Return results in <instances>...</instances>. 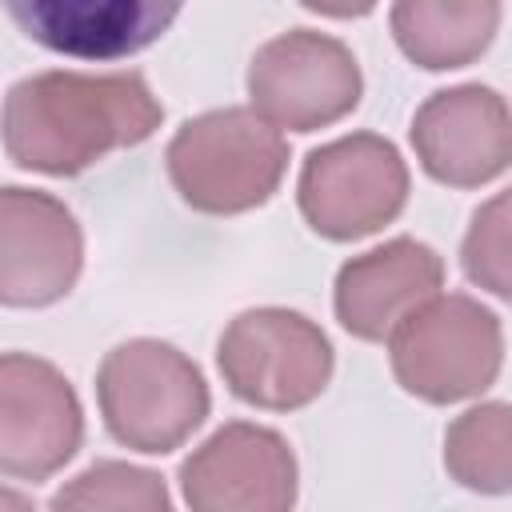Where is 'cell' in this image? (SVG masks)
I'll list each match as a JSON object with an SVG mask.
<instances>
[{
	"label": "cell",
	"mask_w": 512,
	"mask_h": 512,
	"mask_svg": "<svg viewBox=\"0 0 512 512\" xmlns=\"http://www.w3.org/2000/svg\"><path fill=\"white\" fill-rule=\"evenodd\" d=\"M164 120L140 72H36L8 88L4 148L28 172L76 176L116 148L144 144Z\"/></svg>",
	"instance_id": "cell-1"
},
{
	"label": "cell",
	"mask_w": 512,
	"mask_h": 512,
	"mask_svg": "<svg viewBox=\"0 0 512 512\" xmlns=\"http://www.w3.org/2000/svg\"><path fill=\"white\" fill-rule=\"evenodd\" d=\"M164 160L184 204L208 216H236L260 208L280 188L288 144L260 112L216 108L188 120Z\"/></svg>",
	"instance_id": "cell-2"
},
{
	"label": "cell",
	"mask_w": 512,
	"mask_h": 512,
	"mask_svg": "<svg viewBox=\"0 0 512 512\" xmlns=\"http://www.w3.org/2000/svg\"><path fill=\"white\" fill-rule=\"evenodd\" d=\"M96 400L108 432L152 456L180 448L212 404L200 368L164 340L116 344L96 372Z\"/></svg>",
	"instance_id": "cell-3"
},
{
	"label": "cell",
	"mask_w": 512,
	"mask_h": 512,
	"mask_svg": "<svg viewBox=\"0 0 512 512\" xmlns=\"http://www.w3.org/2000/svg\"><path fill=\"white\" fill-rule=\"evenodd\" d=\"M392 372L428 404H456L492 388L504 364V332L492 308L448 292L420 304L392 336Z\"/></svg>",
	"instance_id": "cell-4"
},
{
	"label": "cell",
	"mask_w": 512,
	"mask_h": 512,
	"mask_svg": "<svg viewBox=\"0 0 512 512\" xmlns=\"http://www.w3.org/2000/svg\"><path fill=\"white\" fill-rule=\"evenodd\" d=\"M216 364L232 396L244 404L292 412L328 388L332 344L304 312L248 308L224 328Z\"/></svg>",
	"instance_id": "cell-5"
},
{
	"label": "cell",
	"mask_w": 512,
	"mask_h": 512,
	"mask_svg": "<svg viewBox=\"0 0 512 512\" xmlns=\"http://www.w3.org/2000/svg\"><path fill=\"white\" fill-rule=\"evenodd\" d=\"M296 200L312 232L328 240H360L392 224L408 204V168L392 140L352 132L308 152Z\"/></svg>",
	"instance_id": "cell-6"
},
{
	"label": "cell",
	"mask_w": 512,
	"mask_h": 512,
	"mask_svg": "<svg viewBox=\"0 0 512 512\" xmlns=\"http://www.w3.org/2000/svg\"><path fill=\"white\" fill-rule=\"evenodd\" d=\"M360 64L336 36L292 28L256 48L248 64L252 108L276 128L316 132L360 104Z\"/></svg>",
	"instance_id": "cell-7"
},
{
	"label": "cell",
	"mask_w": 512,
	"mask_h": 512,
	"mask_svg": "<svg viewBox=\"0 0 512 512\" xmlns=\"http://www.w3.org/2000/svg\"><path fill=\"white\" fill-rule=\"evenodd\" d=\"M84 440V412L64 380L40 356L8 352L0 360V472L44 480L64 468Z\"/></svg>",
	"instance_id": "cell-8"
},
{
	"label": "cell",
	"mask_w": 512,
	"mask_h": 512,
	"mask_svg": "<svg viewBox=\"0 0 512 512\" xmlns=\"http://www.w3.org/2000/svg\"><path fill=\"white\" fill-rule=\"evenodd\" d=\"M196 512H280L296 500V456L272 428L232 420L180 464Z\"/></svg>",
	"instance_id": "cell-9"
},
{
	"label": "cell",
	"mask_w": 512,
	"mask_h": 512,
	"mask_svg": "<svg viewBox=\"0 0 512 512\" xmlns=\"http://www.w3.org/2000/svg\"><path fill=\"white\" fill-rule=\"evenodd\" d=\"M84 264L76 216L48 192H0V300L8 308H44L72 292Z\"/></svg>",
	"instance_id": "cell-10"
},
{
	"label": "cell",
	"mask_w": 512,
	"mask_h": 512,
	"mask_svg": "<svg viewBox=\"0 0 512 512\" xmlns=\"http://www.w3.org/2000/svg\"><path fill=\"white\" fill-rule=\"evenodd\" d=\"M412 148L432 180L480 188L512 164V112L488 84L432 92L412 116Z\"/></svg>",
	"instance_id": "cell-11"
},
{
	"label": "cell",
	"mask_w": 512,
	"mask_h": 512,
	"mask_svg": "<svg viewBox=\"0 0 512 512\" xmlns=\"http://www.w3.org/2000/svg\"><path fill=\"white\" fill-rule=\"evenodd\" d=\"M12 24L40 48L76 60H124L156 44L184 0H4Z\"/></svg>",
	"instance_id": "cell-12"
},
{
	"label": "cell",
	"mask_w": 512,
	"mask_h": 512,
	"mask_svg": "<svg viewBox=\"0 0 512 512\" xmlns=\"http://www.w3.org/2000/svg\"><path fill=\"white\" fill-rule=\"evenodd\" d=\"M444 284V260L412 240L396 236L364 256H352L336 272V320L360 340H388L420 304Z\"/></svg>",
	"instance_id": "cell-13"
},
{
	"label": "cell",
	"mask_w": 512,
	"mask_h": 512,
	"mask_svg": "<svg viewBox=\"0 0 512 512\" xmlns=\"http://www.w3.org/2000/svg\"><path fill=\"white\" fill-rule=\"evenodd\" d=\"M500 28V0H392V36L400 52L428 68H464L488 52Z\"/></svg>",
	"instance_id": "cell-14"
},
{
	"label": "cell",
	"mask_w": 512,
	"mask_h": 512,
	"mask_svg": "<svg viewBox=\"0 0 512 512\" xmlns=\"http://www.w3.org/2000/svg\"><path fill=\"white\" fill-rule=\"evenodd\" d=\"M444 468L472 492H512V404H476L444 432Z\"/></svg>",
	"instance_id": "cell-15"
},
{
	"label": "cell",
	"mask_w": 512,
	"mask_h": 512,
	"mask_svg": "<svg viewBox=\"0 0 512 512\" xmlns=\"http://www.w3.org/2000/svg\"><path fill=\"white\" fill-rule=\"evenodd\" d=\"M52 508H140V512H164L168 508V488L156 472L120 464V460H100L84 468L76 480H68L52 500Z\"/></svg>",
	"instance_id": "cell-16"
},
{
	"label": "cell",
	"mask_w": 512,
	"mask_h": 512,
	"mask_svg": "<svg viewBox=\"0 0 512 512\" xmlns=\"http://www.w3.org/2000/svg\"><path fill=\"white\" fill-rule=\"evenodd\" d=\"M460 264L472 284L500 300H512V188L496 192L472 212L460 244Z\"/></svg>",
	"instance_id": "cell-17"
},
{
	"label": "cell",
	"mask_w": 512,
	"mask_h": 512,
	"mask_svg": "<svg viewBox=\"0 0 512 512\" xmlns=\"http://www.w3.org/2000/svg\"><path fill=\"white\" fill-rule=\"evenodd\" d=\"M304 8L320 12V16H336V20H352V16H368L376 8V0H300Z\"/></svg>",
	"instance_id": "cell-18"
}]
</instances>
